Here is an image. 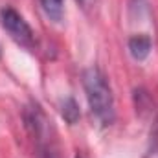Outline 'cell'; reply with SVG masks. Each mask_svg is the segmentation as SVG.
I'll return each instance as SVG.
<instances>
[{"label":"cell","instance_id":"3","mask_svg":"<svg viewBox=\"0 0 158 158\" xmlns=\"http://www.w3.org/2000/svg\"><path fill=\"white\" fill-rule=\"evenodd\" d=\"M151 50H153V40H151L149 35H145V33L132 35V37L129 39V52H131V55H132L136 61L147 59L149 53H151Z\"/></svg>","mask_w":158,"mask_h":158},{"label":"cell","instance_id":"6","mask_svg":"<svg viewBox=\"0 0 158 158\" xmlns=\"http://www.w3.org/2000/svg\"><path fill=\"white\" fill-rule=\"evenodd\" d=\"M76 2H77L79 6H83L85 9H90V7H94V6H96V2H98V0H76Z\"/></svg>","mask_w":158,"mask_h":158},{"label":"cell","instance_id":"4","mask_svg":"<svg viewBox=\"0 0 158 158\" xmlns=\"http://www.w3.org/2000/svg\"><path fill=\"white\" fill-rule=\"evenodd\" d=\"M42 11L53 22H61L64 17V0H39Z\"/></svg>","mask_w":158,"mask_h":158},{"label":"cell","instance_id":"2","mask_svg":"<svg viewBox=\"0 0 158 158\" xmlns=\"http://www.w3.org/2000/svg\"><path fill=\"white\" fill-rule=\"evenodd\" d=\"M0 24L6 30V33L15 40L19 46L26 48V50H33L35 48V31L31 30V26L28 24V20L13 7L6 6L0 9Z\"/></svg>","mask_w":158,"mask_h":158},{"label":"cell","instance_id":"1","mask_svg":"<svg viewBox=\"0 0 158 158\" xmlns=\"http://www.w3.org/2000/svg\"><path fill=\"white\" fill-rule=\"evenodd\" d=\"M83 88L94 118L105 127L112 125L116 119V107H114L112 88L105 74L96 66L86 68L83 72Z\"/></svg>","mask_w":158,"mask_h":158},{"label":"cell","instance_id":"7","mask_svg":"<svg viewBox=\"0 0 158 158\" xmlns=\"http://www.w3.org/2000/svg\"><path fill=\"white\" fill-rule=\"evenodd\" d=\"M77 158H79V156H77Z\"/></svg>","mask_w":158,"mask_h":158},{"label":"cell","instance_id":"5","mask_svg":"<svg viewBox=\"0 0 158 158\" xmlns=\"http://www.w3.org/2000/svg\"><path fill=\"white\" fill-rule=\"evenodd\" d=\"M61 114H63V118L66 119L70 125H74L79 119V107H77V103H76L74 98H66L61 103Z\"/></svg>","mask_w":158,"mask_h":158}]
</instances>
